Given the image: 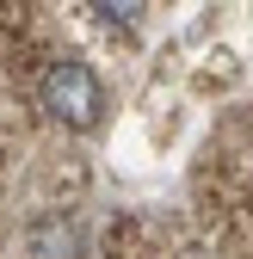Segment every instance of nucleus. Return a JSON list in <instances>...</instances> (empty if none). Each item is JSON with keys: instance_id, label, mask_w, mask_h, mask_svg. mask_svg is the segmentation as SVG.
Returning <instances> with one entry per match:
<instances>
[{"instance_id": "f257e3e1", "label": "nucleus", "mask_w": 253, "mask_h": 259, "mask_svg": "<svg viewBox=\"0 0 253 259\" xmlns=\"http://www.w3.org/2000/svg\"><path fill=\"white\" fill-rule=\"evenodd\" d=\"M37 99H44V111H50L62 130H99V123H105V87H99V74H93L87 62H74V56H62V62L44 68Z\"/></svg>"}, {"instance_id": "f03ea898", "label": "nucleus", "mask_w": 253, "mask_h": 259, "mask_svg": "<svg viewBox=\"0 0 253 259\" xmlns=\"http://www.w3.org/2000/svg\"><path fill=\"white\" fill-rule=\"evenodd\" d=\"M93 13H99V19H136L142 7H136V0H123V7H93Z\"/></svg>"}]
</instances>
